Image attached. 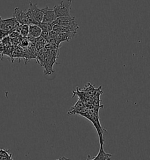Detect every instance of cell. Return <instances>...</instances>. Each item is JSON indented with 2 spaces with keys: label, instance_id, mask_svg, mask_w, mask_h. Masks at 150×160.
I'll return each instance as SVG.
<instances>
[{
  "label": "cell",
  "instance_id": "4fadbf2b",
  "mask_svg": "<svg viewBox=\"0 0 150 160\" xmlns=\"http://www.w3.org/2000/svg\"><path fill=\"white\" fill-rule=\"evenodd\" d=\"M47 41L43 38H42L41 37H39L36 38L35 43L34 44V46L36 48L37 51H38L42 49H43L45 48V45L47 44Z\"/></svg>",
  "mask_w": 150,
  "mask_h": 160
},
{
  "label": "cell",
  "instance_id": "7c38bea8",
  "mask_svg": "<svg viewBox=\"0 0 150 160\" xmlns=\"http://www.w3.org/2000/svg\"><path fill=\"white\" fill-rule=\"evenodd\" d=\"M42 29L37 25H29V35L34 38H38L41 36Z\"/></svg>",
  "mask_w": 150,
  "mask_h": 160
},
{
  "label": "cell",
  "instance_id": "277c9868",
  "mask_svg": "<svg viewBox=\"0 0 150 160\" xmlns=\"http://www.w3.org/2000/svg\"><path fill=\"white\" fill-rule=\"evenodd\" d=\"M72 3V0H67L66 3L64 2L63 1H62L59 5H55L53 10L55 12L56 18L61 17L71 16L70 11L71 10Z\"/></svg>",
  "mask_w": 150,
  "mask_h": 160
},
{
  "label": "cell",
  "instance_id": "7402d4cb",
  "mask_svg": "<svg viewBox=\"0 0 150 160\" xmlns=\"http://www.w3.org/2000/svg\"><path fill=\"white\" fill-rule=\"evenodd\" d=\"M58 160H64V158H63V157H62V158H60L59 159H58Z\"/></svg>",
  "mask_w": 150,
  "mask_h": 160
},
{
  "label": "cell",
  "instance_id": "5b68a950",
  "mask_svg": "<svg viewBox=\"0 0 150 160\" xmlns=\"http://www.w3.org/2000/svg\"><path fill=\"white\" fill-rule=\"evenodd\" d=\"M18 22L14 18L2 19L0 17V31L11 32L15 29V25Z\"/></svg>",
  "mask_w": 150,
  "mask_h": 160
},
{
  "label": "cell",
  "instance_id": "7a4b0ae2",
  "mask_svg": "<svg viewBox=\"0 0 150 160\" xmlns=\"http://www.w3.org/2000/svg\"><path fill=\"white\" fill-rule=\"evenodd\" d=\"M59 57V49L47 51L43 58L42 67L44 68L43 73L45 75H50L55 72L53 70V65L56 63V59Z\"/></svg>",
  "mask_w": 150,
  "mask_h": 160
},
{
  "label": "cell",
  "instance_id": "9a60e30c",
  "mask_svg": "<svg viewBox=\"0 0 150 160\" xmlns=\"http://www.w3.org/2000/svg\"><path fill=\"white\" fill-rule=\"evenodd\" d=\"M20 36L23 38H27L29 35V25L27 24L21 25L19 29Z\"/></svg>",
  "mask_w": 150,
  "mask_h": 160
},
{
  "label": "cell",
  "instance_id": "d6986e66",
  "mask_svg": "<svg viewBox=\"0 0 150 160\" xmlns=\"http://www.w3.org/2000/svg\"><path fill=\"white\" fill-rule=\"evenodd\" d=\"M40 37H41L42 38L45 39L46 41H47L48 37H49V32H48V31H42Z\"/></svg>",
  "mask_w": 150,
  "mask_h": 160
},
{
  "label": "cell",
  "instance_id": "cb8c5ba5",
  "mask_svg": "<svg viewBox=\"0 0 150 160\" xmlns=\"http://www.w3.org/2000/svg\"><path fill=\"white\" fill-rule=\"evenodd\" d=\"M0 43H1V42H0Z\"/></svg>",
  "mask_w": 150,
  "mask_h": 160
},
{
  "label": "cell",
  "instance_id": "9c48e42d",
  "mask_svg": "<svg viewBox=\"0 0 150 160\" xmlns=\"http://www.w3.org/2000/svg\"><path fill=\"white\" fill-rule=\"evenodd\" d=\"M85 106H86L85 104L82 101L78 99L76 103L70 108V110L68 112V115L78 114L79 113L82 112L84 110Z\"/></svg>",
  "mask_w": 150,
  "mask_h": 160
},
{
  "label": "cell",
  "instance_id": "8992f818",
  "mask_svg": "<svg viewBox=\"0 0 150 160\" xmlns=\"http://www.w3.org/2000/svg\"><path fill=\"white\" fill-rule=\"evenodd\" d=\"M13 18L16 19V21L21 25H23V24H27L28 25H29L26 12H23L22 10H19L18 8H15Z\"/></svg>",
  "mask_w": 150,
  "mask_h": 160
},
{
  "label": "cell",
  "instance_id": "ffe728a7",
  "mask_svg": "<svg viewBox=\"0 0 150 160\" xmlns=\"http://www.w3.org/2000/svg\"><path fill=\"white\" fill-rule=\"evenodd\" d=\"M21 46L24 48H27L29 47V42H28L27 39H23V40L21 41Z\"/></svg>",
  "mask_w": 150,
  "mask_h": 160
},
{
  "label": "cell",
  "instance_id": "ba28073f",
  "mask_svg": "<svg viewBox=\"0 0 150 160\" xmlns=\"http://www.w3.org/2000/svg\"><path fill=\"white\" fill-rule=\"evenodd\" d=\"M56 19V15L53 10L50 9L48 7H46L45 8L42 22L52 23Z\"/></svg>",
  "mask_w": 150,
  "mask_h": 160
},
{
  "label": "cell",
  "instance_id": "5bb4252c",
  "mask_svg": "<svg viewBox=\"0 0 150 160\" xmlns=\"http://www.w3.org/2000/svg\"><path fill=\"white\" fill-rule=\"evenodd\" d=\"M47 51V50L45 48L42 49H41V50L38 51L36 59H37V61L38 63L40 65L41 67H42V65H43V58H44L45 54V53H46Z\"/></svg>",
  "mask_w": 150,
  "mask_h": 160
},
{
  "label": "cell",
  "instance_id": "e0dca14e",
  "mask_svg": "<svg viewBox=\"0 0 150 160\" xmlns=\"http://www.w3.org/2000/svg\"><path fill=\"white\" fill-rule=\"evenodd\" d=\"M9 150H4L0 148V156L4 158L5 159L8 160H11L12 159V154L9 152Z\"/></svg>",
  "mask_w": 150,
  "mask_h": 160
},
{
  "label": "cell",
  "instance_id": "8fae6325",
  "mask_svg": "<svg viewBox=\"0 0 150 160\" xmlns=\"http://www.w3.org/2000/svg\"><path fill=\"white\" fill-rule=\"evenodd\" d=\"M76 32H62L58 35V41L61 44L62 42H69L75 36Z\"/></svg>",
  "mask_w": 150,
  "mask_h": 160
},
{
  "label": "cell",
  "instance_id": "603a6c76",
  "mask_svg": "<svg viewBox=\"0 0 150 160\" xmlns=\"http://www.w3.org/2000/svg\"><path fill=\"white\" fill-rule=\"evenodd\" d=\"M14 160L13 159H11V160Z\"/></svg>",
  "mask_w": 150,
  "mask_h": 160
},
{
  "label": "cell",
  "instance_id": "52a82bcc",
  "mask_svg": "<svg viewBox=\"0 0 150 160\" xmlns=\"http://www.w3.org/2000/svg\"><path fill=\"white\" fill-rule=\"evenodd\" d=\"M75 22V17L71 16H65L57 18L53 22V25H58L62 26H69Z\"/></svg>",
  "mask_w": 150,
  "mask_h": 160
},
{
  "label": "cell",
  "instance_id": "2e32d148",
  "mask_svg": "<svg viewBox=\"0 0 150 160\" xmlns=\"http://www.w3.org/2000/svg\"><path fill=\"white\" fill-rule=\"evenodd\" d=\"M43 31H48L50 32L52 30L53 24L52 23H48V22H41L38 25Z\"/></svg>",
  "mask_w": 150,
  "mask_h": 160
},
{
  "label": "cell",
  "instance_id": "ac0fdd59",
  "mask_svg": "<svg viewBox=\"0 0 150 160\" xmlns=\"http://www.w3.org/2000/svg\"><path fill=\"white\" fill-rule=\"evenodd\" d=\"M10 32H7L4 31H0V42L1 40L6 37H8Z\"/></svg>",
  "mask_w": 150,
  "mask_h": 160
},
{
  "label": "cell",
  "instance_id": "44dd1931",
  "mask_svg": "<svg viewBox=\"0 0 150 160\" xmlns=\"http://www.w3.org/2000/svg\"><path fill=\"white\" fill-rule=\"evenodd\" d=\"M5 48L3 45L0 43V55H2L3 56V52L4 51Z\"/></svg>",
  "mask_w": 150,
  "mask_h": 160
},
{
  "label": "cell",
  "instance_id": "30bf717a",
  "mask_svg": "<svg viewBox=\"0 0 150 160\" xmlns=\"http://www.w3.org/2000/svg\"><path fill=\"white\" fill-rule=\"evenodd\" d=\"M100 147L98 155L92 159L90 158V160H110L112 155L105 152L104 150V144H100Z\"/></svg>",
  "mask_w": 150,
  "mask_h": 160
},
{
  "label": "cell",
  "instance_id": "3957f363",
  "mask_svg": "<svg viewBox=\"0 0 150 160\" xmlns=\"http://www.w3.org/2000/svg\"><path fill=\"white\" fill-rule=\"evenodd\" d=\"M45 8L39 9L38 7L37 4H32L29 2V7L26 11L29 25H38L42 22Z\"/></svg>",
  "mask_w": 150,
  "mask_h": 160
},
{
  "label": "cell",
  "instance_id": "d4e9b609",
  "mask_svg": "<svg viewBox=\"0 0 150 160\" xmlns=\"http://www.w3.org/2000/svg\"></svg>",
  "mask_w": 150,
  "mask_h": 160
},
{
  "label": "cell",
  "instance_id": "6da1fadb",
  "mask_svg": "<svg viewBox=\"0 0 150 160\" xmlns=\"http://www.w3.org/2000/svg\"><path fill=\"white\" fill-rule=\"evenodd\" d=\"M100 108H102L96 107L93 106L92 104L86 105L84 110L78 114L87 118L88 120L92 122L98 134L100 144H104V138L103 137V134L104 132H108V131L103 128L99 120L98 112Z\"/></svg>",
  "mask_w": 150,
  "mask_h": 160
}]
</instances>
